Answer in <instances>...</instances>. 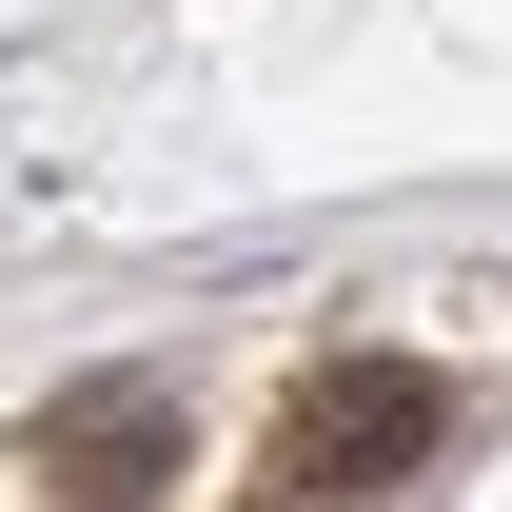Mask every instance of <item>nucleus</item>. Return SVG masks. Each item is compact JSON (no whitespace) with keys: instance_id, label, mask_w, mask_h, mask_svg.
<instances>
[{"instance_id":"f257e3e1","label":"nucleus","mask_w":512,"mask_h":512,"mask_svg":"<svg viewBox=\"0 0 512 512\" xmlns=\"http://www.w3.org/2000/svg\"><path fill=\"white\" fill-rule=\"evenodd\" d=\"M434 434H453V394L414 375V355H316L296 414H276V493L256 512H394L434 473Z\"/></svg>"},{"instance_id":"f03ea898","label":"nucleus","mask_w":512,"mask_h":512,"mask_svg":"<svg viewBox=\"0 0 512 512\" xmlns=\"http://www.w3.org/2000/svg\"><path fill=\"white\" fill-rule=\"evenodd\" d=\"M20 473L79 493V512H138V493H178V473H197V394H178V375H79L60 414L20 434Z\"/></svg>"}]
</instances>
